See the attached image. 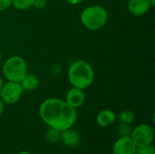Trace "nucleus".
<instances>
[{
	"label": "nucleus",
	"mask_w": 155,
	"mask_h": 154,
	"mask_svg": "<svg viewBox=\"0 0 155 154\" xmlns=\"http://www.w3.org/2000/svg\"><path fill=\"white\" fill-rule=\"evenodd\" d=\"M39 115L48 126L60 132L72 128L77 120V111L58 98L45 100L39 107Z\"/></svg>",
	"instance_id": "obj_1"
},
{
	"label": "nucleus",
	"mask_w": 155,
	"mask_h": 154,
	"mask_svg": "<svg viewBox=\"0 0 155 154\" xmlns=\"http://www.w3.org/2000/svg\"><path fill=\"white\" fill-rule=\"evenodd\" d=\"M67 76L73 87L84 90L92 85L94 80V70L88 62L79 59L70 64Z\"/></svg>",
	"instance_id": "obj_2"
},
{
	"label": "nucleus",
	"mask_w": 155,
	"mask_h": 154,
	"mask_svg": "<svg viewBox=\"0 0 155 154\" xmlns=\"http://www.w3.org/2000/svg\"><path fill=\"white\" fill-rule=\"evenodd\" d=\"M80 20L84 27L92 31H96L106 25L108 13L106 9L101 5H90L83 10L80 15Z\"/></svg>",
	"instance_id": "obj_3"
},
{
	"label": "nucleus",
	"mask_w": 155,
	"mask_h": 154,
	"mask_svg": "<svg viewBox=\"0 0 155 154\" xmlns=\"http://www.w3.org/2000/svg\"><path fill=\"white\" fill-rule=\"evenodd\" d=\"M2 72L7 81L20 83L27 74L26 62L21 56H11L5 62Z\"/></svg>",
	"instance_id": "obj_4"
},
{
	"label": "nucleus",
	"mask_w": 155,
	"mask_h": 154,
	"mask_svg": "<svg viewBox=\"0 0 155 154\" xmlns=\"http://www.w3.org/2000/svg\"><path fill=\"white\" fill-rule=\"evenodd\" d=\"M132 139L138 147H143L153 144L154 140V132L151 125L142 123L134 127L131 134Z\"/></svg>",
	"instance_id": "obj_5"
},
{
	"label": "nucleus",
	"mask_w": 155,
	"mask_h": 154,
	"mask_svg": "<svg viewBox=\"0 0 155 154\" xmlns=\"http://www.w3.org/2000/svg\"><path fill=\"white\" fill-rule=\"evenodd\" d=\"M23 89L19 83L8 81L3 84L0 91V99L6 104H14L17 103L23 93Z\"/></svg>",
	"instance_id": "obj_6"
},
{
	"label": "nucleus",
	"mask_w": 155,
	"mask_h": 154,
	"mask_svg": "<svg viewBox=\"0 0 155 154\" xmlns=\"http://www.w3.org/2000/svg\"><path fill=\"white\" fill-rule=\"evenodd\" d=\"M137 146L131 136L120 137L114 144L113 154H135Z\"/></svg>",
	"instance_id": "obj_7"
},
{
	"label": "nucleus",
	"mask_w": 155,
	"mask_h": 154,
	"mask_svg": "<svg viewBox=\"0 0 155 154\" xmlns=\"http://www.w3.org/2000/svg\"><path fill=\"white\" fill-rule=\"evenodd\" d=\"M84 101L85 94L84 93V90L76 87H72L70 90H68L65 97V102L72 107L77 109L84 104Z\"/></svg>",
	"instance_id": "obj_8"
},
{
	"label": "nucleus",
	"mask_w": 155,
	"mask_h": 154,
	"mask_svg": "<svg viewBox=\"0 0 155 154\" xmlns=\"http://www.w3.org/2000/svg\"><path fill=\"white\" fill-rule=\"evenodd\" d=\"M151 6H153L149 0H129L128 9L130 13L135 16H141L146 14Z\"/></svg>",
	"instance_id": "obj_9"
},
{
	"label": "nucleus",
	"mask_w": 155,
	"mask_h": 154,
	"mask_svg": "<svg viewBox=\"0 0 155 154\" xmlns=\"http://www.w3.org/2000/svg\"><path fill=\"white\" fill-rule=\"evenodd\" d=\"M60 139L62 140L64 144L66 145L67 147H75L80 143L79 133L75 130H73L72 128L62 131Z\"/></svg>",
	"instance_id": "obj_10"
},
{
	"label": "nucleus",
	"mask_w": 155,
	"mask_h": 154,
	"mask_svg": "<svg viewBox=\"0 0 155 154\" xmlns=\"http://www.w3.org/2000/svg\"><path fill=\"white\" fill-rule=\"evenodd\" d=\"M115 119H116V115L114 112H113L112 110L105 109L98 113L96 117V122L98 125H100L101 127H107L112 123H114L115 122Z\"/></svg>",
	"instance_id": "obj_11"
},
{
	"label": "nucleus",
	"mask_w": 155,
	"mask_h": 154,
	"mask_svg": "<svg viewBox=\"0 0 155 154\" xmlns=\"http://www.w3.org/2000/svg\"><path fill=\"white\" fill-rule=\"evenodd\" d=\"M19 84L21 85L23 91L30 92V91L36 90L38 88L40 83H39V79L37 78L36 75L27 73Z\"/></svg>",
	"instance_id": "obj_12"
},
{
	"label": "nucleus",
	"mask_w": 155,
	"mask_h": 154,
	"mask_svg": "<svg viewBox=\"0 0 155 154\" xmlns=\"http://www.w3.org/2000/svg\"><path fill=\"white\" fill-rule=\"evenodd\" d=\"M35 0H12V5L17 10H26L34 5Z\"/></svg>",
	"instance_id": "obj_13"
},
{
	"label": "nucleus",
	"mask_w": 155,
	"mask_h": 154,
	"mask_svg": "<svg viewBox=\"0 0 155 154\" xmlns=\"http://www.w3.org/2000/svg\"><path fill=\"white\" fill-rule=\"evenodd\" d=\"M60 136H61V132L51 127H49V129L45 133L46 141L50 143H54L58 142L60 140Z\"/></svg>",
	"instance_id": "obj_14"
},
{
	"label": "nucleus",
	"mask_w": 155,
	"mask_h": 154,
	"mask_svg": "<svg viewBox=\"0 0 155 154\" xmlns=\"http://www.w3.org/2000/svg\"><path fill=\"white\" fill-rule=\"evenodd\" d=\"M119 120L121 123L131 124L134 121V113L130 110H124L119 114Z\"/></svg>",
	"instance_id": "obj_15"
},
{
	"label": "nucleus",
	"mask_w": 155,
	"mask_h": 154,
	"mask_svg": "<svg viewBox=\"0 0 155 154\" xmlns=\"http://www.w3.org/2000/svg\"><path fill=\"white\" fill-rule=\"evenodd\" d=\"M132 131H133V128H132V126L129 123H121V124L118 125V127H117V133L120 135V137H123V136H131Z\"/></svg>",
	"instance_id": "obj_16"
},
{
	"label": "nucleus",
	"mask_w": 155,
	"mask_h": 154,
	"mask_svg": "<svg viewBox=\"0 0 155 154\" xmlns=\"http://www.w3.org/2000/svg\"><path fill=\"white\" fill-rule=\"evenodd\" d=\"M135 154H155L154 146L153 144H150L143 147H138Z\"/></svg>",
	"instance_id": "obj_17"
},
{
	"label": "nucleus",
	"mask_w": 155,
	"mask_h": 154,
	"mask_svg": "<svg viewBox=\"0 0 155 154\" xmlns=\"http://www.w3.org/2000/svg\"><path fill=\"white\" fill-rule=\"evenodd\" d=\"M12 5V0H0V11L6 10Z\"/></svg>",
	"instance_id": "obj_18"
},
{
	"label": "nucleus",
	"mask_w": 155,
	"mask_h": 154,
	"mask_svg": "<svg viewBox=\"0 0 155 154\" xmlns=\"http://www.w3.org/2000/svg\"><path fill=\"white\" fill-rule=\"evenodd\" d=\"M46 3L47 1H45V0H35L33 6H35L36 9H43L46 5Z\"/></svg>",
	"instance_id": "obj_19"
},
{
	"label": "nucleus",
	"mask_w": 155,
	"mask_h": 154,
	"mask_svg": "<svg viewBox=\"0 0 155 154\" xmlns=\"http://www.w3.org/2000/svg\"><path fill=\"white\" fill-rule=\"evenodd\" d=\"M83 0H65L66 3H68L69 5H78L82 2Z\"/></svg>",
	"instance_id": "obj_20"
},
{
	"label": "nucleus",
	"mask_w": 155,
	"mask_h": 154,
	"mask_svg": "<svg viewBox=\"0 0 155 154\" xmlns=\"http://www.w3.org/2000/svg\"><path fill=\"white\" fill-rule=\"evenodd\" d=\"M4 109H5V103H4V102L0 99V115L3 113Z\"/></svg>",
	"instance_id": "obj_21"
},
{
	"label": "nucleus",
	"mask_w": 155,
	"mask_h": 154,
	"mask_svg": "<svg viewBox=\"0 0 155 154\" xmlns=\"http://www.w3.org/2000/svg\"><path fill=\"white\" fill-rule=\"evenodd\" d=\"M2 86H3V79H2V76L0 75V91H1Z\"/></svg>",
	"instance_id": "obj_22"
},
{
	"label": "nucleus",
	"mask_w": 155,
	"mask_h": 154,
	"mask_svg": "<svg viewBox=\"0 0 155 154\" xmlns=\"http://www.w3.org/2000/svg\"><path fill=\"white\" fill-rule=\"evenodd\" d=\"M18 154H33V153H31V152H26V151H24V152H19Z\"/></svg>",
	"instance_id": "obj_23"
},
{
	"label": "nucleus",
	"mask_w": 155,
	"mask_h": 154,
	"mask_svg": "<svg viewBox=\"0 0 155 154\" xmlns=\"http://www.w3.org/2000/svg\"><path fill=\"white\" fill-rule=\"evenodd\" d=\"M149 1H150V3H151V5H154L155 0H149Z\"/></svg>",
	"instance_id": "obj_24"
},
{
	"label": "nucleus",
	"mask_w": 155,
	"mask_h": 154,
	"mask_svg": "<svg viewBox=\"0 0 155 154\" xmlns=\"http://www.w3.org/2000/svg\"><path fill=\"white\" fill-rule=\"evenodd\" d=\"M1 60H2V52L0 51V62H1Z\"/></svg>",
	"instance_id": "obj_25"
},
{
	"label": "nucleus",
	"mask_w": 155,
	"mask_h": 154,
	"mask_svg": "<svg viewBox=\"0 0 155 154\" xmlns=\"http://www.w3.org/2000/svg\"><path fill=\"white\" fill-rule=\"evenodd\" d=\"M45 1H48V0H45Z\"/></svg>",
	"instance_id": "obj_26"
}]
</instances>
